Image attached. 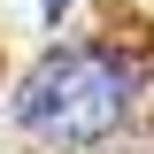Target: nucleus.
I'll return each mask as SVG.
<instances>
[{
    "label": "nucleus",
    "instance_id": "obj_1",
    "mask_svg": "<svg viewBox=\"0 0 154 154\" xmlns=\"http://www.w3.org/2000/svg\"><path fill=\"white\" fill-rule=\"evenodd\" d=\"M131 108V62L100 46H54L31 77L16 85V123L54 146H93L123 123Z\"/></svg>",
    "mask_w": 154,
    "mask_h": 154
},
{
    "label": "nucleus",
    "instance_id": "obj_2",
    "mask_svg": "<svg viewBox=\"0 0 154 154\" xmlns=\"http://www.w3.org/2000/svg\"><path fill=\"white\" fill-rule=\"evenodd\" d=\"M46 16H62V0H46Z\"/></svg>",
    "mask_w": 154,
    "mask_h": 154
}]
</instances>
